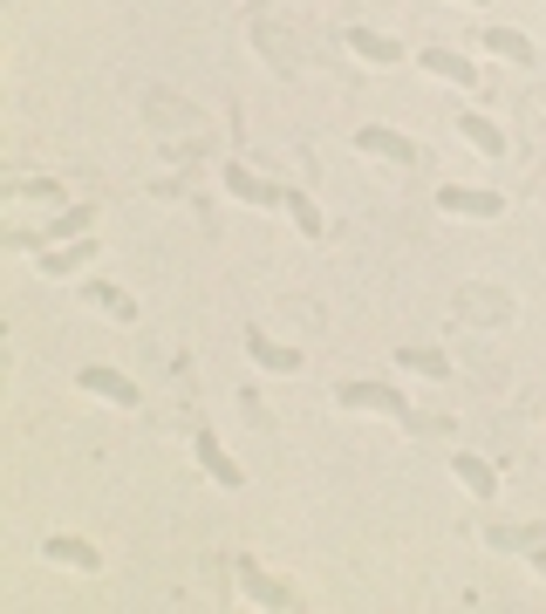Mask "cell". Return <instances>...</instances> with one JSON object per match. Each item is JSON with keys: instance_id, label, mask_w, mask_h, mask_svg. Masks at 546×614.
<instances>
[{"instance_id": "obj_1", "label": "cell", "mask_w": 546, "mask_h": 614, "mask_svg": "<svg viewBox=\"0 0 546 614\" xmlns=\"http://www.w3.org/2000/svg\"><path fill=\"white\" fill-rule=\"evenodd\" d=\"M513 321V294L498 287H464L458 294V327H505Z\"/></svg>"}, {"instance_id": "obj_2", "label": "cell", "mask_w": 546, "mask_h": 614, "mask_svg": "<svg viewBox=\"0 0 546 614\" xmlns=\"http://www.w3.org/2000/svg\"><path fill=\"white\" fill-rule=\"evenodd\" d=\"M342 409H369V417H410L403 396L389 389V383H348V389H342Z\"/></svg>"}, {"instance_id": "obj_3", "label": "cell", "mask_w": 546, "mask_h": 614, "mask_svg": "<svg viewBox=\"0 0 546 614\" xmlns=\"http://www.w3.org/2000/svg\"><path fill=\"white\" fill-rule=\"evenodd\" d=\"M356 150H363V157H382V164H417V144L397 137V131H382V123L356 131Z\"/></svg>"}, {"instance_id": "obj_4", "label": "cell", "mask_w": 546, "mask_h": 614, "mask_svg": "<svg viewBox=\"0 0 546 614\" xmlns=\"http://www.w3.org/2000/svg\"><path fill=\"white\" fill-rule=\"evenodd\" d=\"M75 383H83L96 403H116V409H130V403H137V383H130V376H116V368H103V362H96V368H83Z\"/></svg>"}, {"instance_id": "obj_5", "label": "cell", "mask_w": 546, "mask_h": 614, "mask_svg": "<svg viewBox=\"0 0 546 614\" xmlns=\"http://www.w3.org/2000/svg\"><path fill=\"white\" fill-rule=\"evenodd\" d=\"M438 205L458 212V219H498V191H472V185H444Z\"/></svg>"}, {"instance_id": "obj_6", "label": "cell", "mask_w": 546, "mask_h": 614, "mask_svg": "<svg viewBox=\"0 0 546 614\" xmlns=\"http://www.w3.org/2000/svg\"><path fill=\"white\" fill-rule=\"evenodd\" d=\"M219 185H225L232 198H253V205H281V198H287L281 185H260L246 164H219Z\"/></svg>"}, {"instance_id": "obj_7", "label": "cell", "mask_w": 546, "mask_h": 614, "mask_svg": "<svg viewBox=\"0 0 546 614\" xmlns=\"http://www.w3.org/2000/svg\"><path fill=\"white\" fill-rule=\"evenodd\" d=\"M150 123H158V131H171V137H206V123L191 116L178 96H150Z\"/></svg>"}, {"instance_id": "obj_8", "label": "cell", "mask_w": 546, "mask_h": 614, "mask_svg": "<svg viewBox=\"0 0 546 614\" xmlns=\"http://www.w3.org/2000/svg\"><path fill=\"white\" fill-rule=\"evenodd\" d=\"M246 355H253L260 368H273V376H294V368H301V348L273 342V335H246Z\"/></svg>"}, {"instance_id": "obj_9", "label": "cell", "mask_w": 546, "mask_h": 614, "mask_svg": "<svg viewBox=\"0 0 546 614\" xmlns=\"http://www.w3.org/2000/svg\"><path fill=\"white\" fill-rule=\"evenodd\" d=\"M485 55L513 62V69H533V41H526L519 28H485Z\"/></svg>"}, {"instance_id": "obj_10", "label": "cell", "mask_w": 546, "mask_h": 614, "mask_svg": "<svg viewBox=\"0 0 546 614\" xmlns=\"http://www.w3.org/2000/svg\"><path fill=\"white\" fill-rule=\"evenodd\" d=\"M417 69H423V75L458 82V90H472V82H479V69H472V62H464V55H444V49H423V55H417Z\"/></svg>"}, {"instance_id": "obj_11", "label": "cell", "mask_w": 546, "mask_h": 614, "mask_svg": "<svg viewBox=\"0 0 546 614\" xmlns=\"http://www.w3.org/2000/svg\"><path fill=\"white\" fill-rule=\"evenodd\" d=\"M240 581H246V594H253L260 607H294V594H287L281 581H266V573H260L253 560H240Z\"/></svg>"}, {"instance_id": "obj_12", "label": "cell", "mask_w": 546, "mask_h": 614, "mask_svg": "<svg viewBox=\"0 0 546 614\" xmlns=\"http://www.w3.org/2000/svg\"><path fill=\"white\" fill-rule=\"evenodd\" d=\"M451 471H458V485H472L479 499H492V491H498V471H492L485 458H472V450H464V458H451Z\"/></svg>"}, {"instance_id": "obj_13", "label": "cell", "mask_w": 546, "mask_h": 614, "mask_svg": "<svg viewBox=\"0 0 546 614\" xmlns=\"http://www.w3.org/2000/svg\"><path fill=\"white\" fill-rule=\"evenodd\" d=\"M348 49H356L363 62H397V55H403L397 41H389V34H376V28H348Z\"/></svg>"}, {"instance_id": "obj_14", "label": "cell", "mask_w": 546, "mask_h": 614, "mask_svg": "<svg viewBox=\"0 0 546 614\" xmlns=\"http://www.w3.org/2000/svg\"><path fill=\"white\" fill-rule=\"evenodd\" d=\"M199 465H206V471H212L219 485H232V491H240V485H246V471H240V465H232V458H225V450H219L212 437H199Z\"/></svg>"}, {"instance_id": "obj_15", "label": "cell", "mask_w": 546, "mask_h": 614, "mask_svg": "<svg viewBox=\"0 0 546 614\" xmlns=\"http://www.w3.org/2000/svg\"><path fill=\"white\" fill-rule=\"evenodd\" d=\"M90 301H96L103 314H116V321H137V301L124 294V287H109V280H96V287H90Z\"/></svg>"}, {"instance_id": "obj_16", "label": "cell", "mask_w": 546, "mask_h": 614, "mask_svg": "<svg viewBox=\"0 0 546 614\" xmlns=\"http://www.w3.org/2000/svg\"><path fill=\"white\" fill-rule=\"evenodd\" d=\"M397 368H410V376H438V383L451 376V362H444L438 348H403V355H397Z\"/></svg>"}, {"instance_id": "obj_17", "label": "cell", "mask_w": 546, "mask_h": 614, "mask_svg": "<svg viewBox=\"0 0 546 614\" xmlns=\"http://www.w3.org/2000/svg\"><path fill=\"white\" fill-rule=\"evenodd\" d=\"M458 131L472 137L485 157H498V150H505V131H498V123H485V116H458Z\"/></svg>"}, {"instance_id": "obj_18", "label": "cell", "mask_w": 546, "mask_h": 614, "mask_svg": "<svg viewBox=\"0 0 546 614\" xmlns=\"http://www.w3.org/2000/svg\"><path fill=\"white\" fill-rule=\"evenodd\" d=\"M49 560H62V566H83V573H96L103 560L83 547V540H69V532H62V540H49Z\"/></svg>"}, {"instance_id": "obj_19", "label": "cell", "mask_w": 546, "mask_h": 614, "mask_svg": "<svg viewBox=\"0 0 546 614\" xmlns=\"http://www.w3.org/2000/svg\"><path fill=\"white\" fill-rule=\"evenodd\" d=\"M83 260H96V239H90V232H83V239H75V246H69V253H49L42 267H49V273H75V267H83Z\"/></svg>"}, {"instance_id": "obj_20", "label": "cell", "mask_w": 546, "mask_h": 614, "mask_svg": "<svg viewBox=\"0 0 546 614\" xmlns=\"http://www.w3.org/2000/svg\"><path fill=\"white\" fill-rule=\"evenodd\" d=\"M281 205H287V212H294V226H301V232H307V239H322V212H315V205H307V198H301V191H287V198H281Z\"/></svg>"}, {"instance_id": "obj_21", "label": "cell", "mask_w": 546, "mask_h": 614, "mask_svg": "<svg viewBox=\"0 0 546 614\" xmlns=\"http://www.w3.org/2000/svg\"><path fill=\"white\" fill-rule=\"evenodd\" d=\"M533 573H539V581H546V547H539V553H533Z\"/></svg>"}, {"instance_id": "obj_22", "label": "cell", "mask_w": 546, "mask_h": 614, "mask_svg": "<svg viewBox=\"0 0 546 614\" xmlns=\"http://www.w3.org/2000/svg\"><path fill=\"white\" fill-rule=\"evenodd\" d=\"M464 8H485V0H464Z\"/></svg>"}]
</instances>
